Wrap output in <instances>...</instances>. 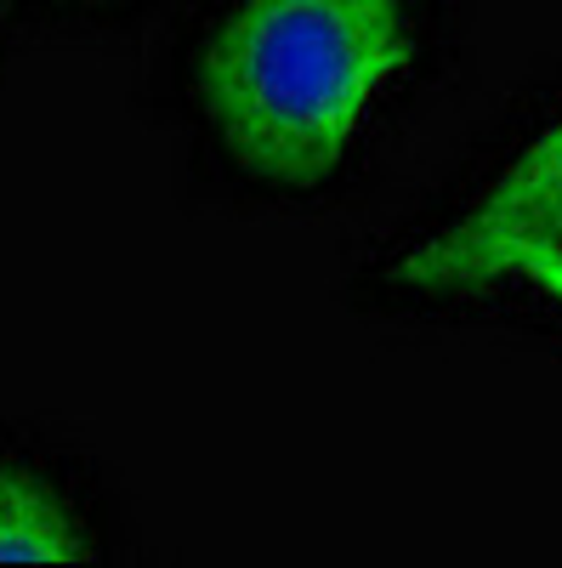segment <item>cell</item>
I'll use <instances>...</instances> for the list:
<instances>
[{"instance_id":"1","label":"cell","mask_w":562,"mask_h":568,"mask_svg":"<svg viewBox=\"0 0 562 568\" xmlns=\"http://www.w3.org/2000/svg\"><path fill=\"white\" fill-rule=\"evenodd\" d=\"M415 63L403 0H233L194 58V103L256 187L307 194L352 154Z\"/></svg>"},{"instance_id":"2","label":"cell","mask_w":562,"mask_h":568,"mask_svg":"<svg viewBox=\"0 0 562 568\" xmlns=\"http://www.w3.org/2000/svg\"><path fill=\"white\" fill-rule=\"evenodd\" d=\"M523 251H562V109L415 233L392 256V284L409 296H472Z\"/></svg>"},{"instance_id":"3","label":"cell","mask_w":562,"mask_h":568,"mask_svg":"<svg viewBox=\"0 0 562 568\" xmlns=\"http://www.w3.org/2000/svg\"><path fill=\"white\" fill-rule=\"evenodd\" d=\"M91 529L80 506L34 466L0 460V562H85Z\"/></svg>"},{"instance_id":"4","label":"cell","mask_w":562,"mask_h":568,"mask_svg":"<svg viewBox=\"0 0 562 568\" xmlns=\"http://www.w3.org/2000/svg\"><path fill=\"white\" fill-rule=\"evenodd\" d=\"M500 284H523V291L534 296V307H545L562 324V251H523V256H511Z\"/></svg>"},{"instance_id":"5","label":"cell","mask_w":562,"mask_h":568,"mask_svg":"<svg viewBox=\"0 0 562 568\" xmlns=\"http://www.w3.org/2000/svg\"><path fill=\"white\" fill-rule=\"evenodd\" d=\"M91 7H98V0H91Z\"/></svg>"}]
</instances>
